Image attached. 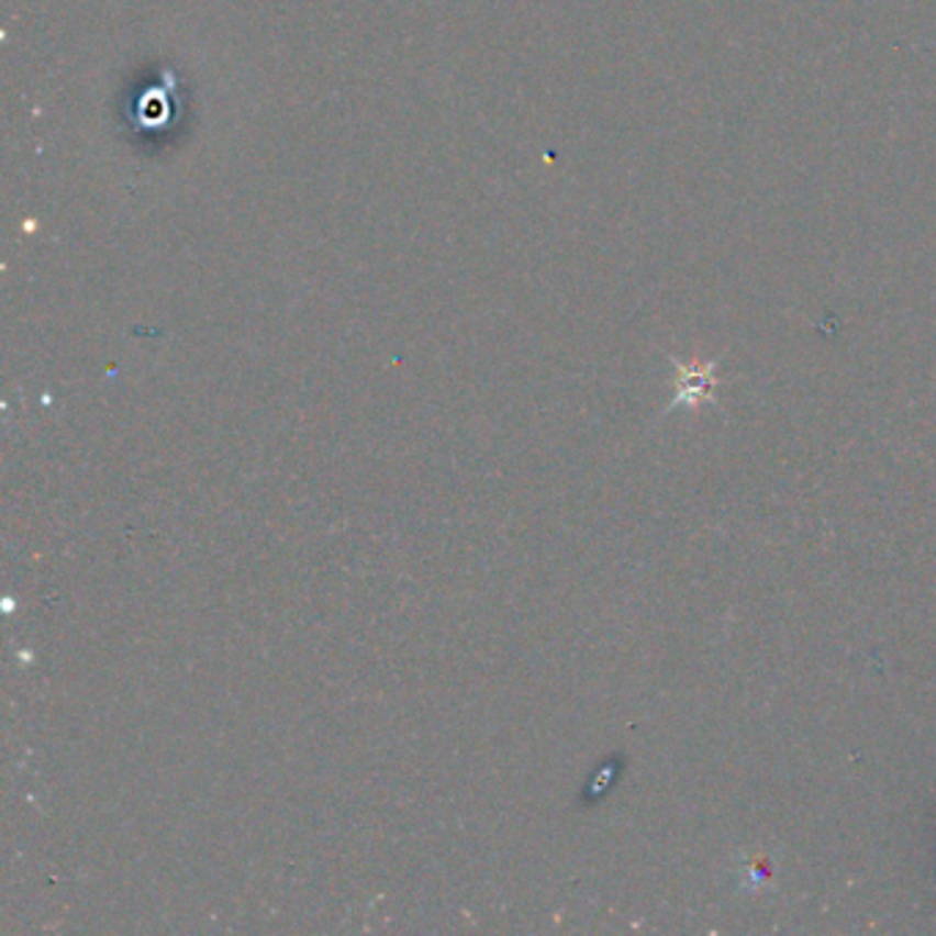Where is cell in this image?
Masks as SVG:
<instances>
[{
	"instance_id": "cell-1",
	"label": "cell",
	"mask_w": 936,
	"mask_h": 936,
	"mask_svg": "<svg viewBox=\"0 0 936 936\" xmlns=\"http://www.w3.org/2000/svg\"><path fill=\"white\" fill-rule=\"evenodd\" d=\"M681 368V382H679V399L673 401V404H679V401H687L690 406H698L701 401L712 399V366L706 368V371H695V368Z\"/></svg>"
}]
</instances>
